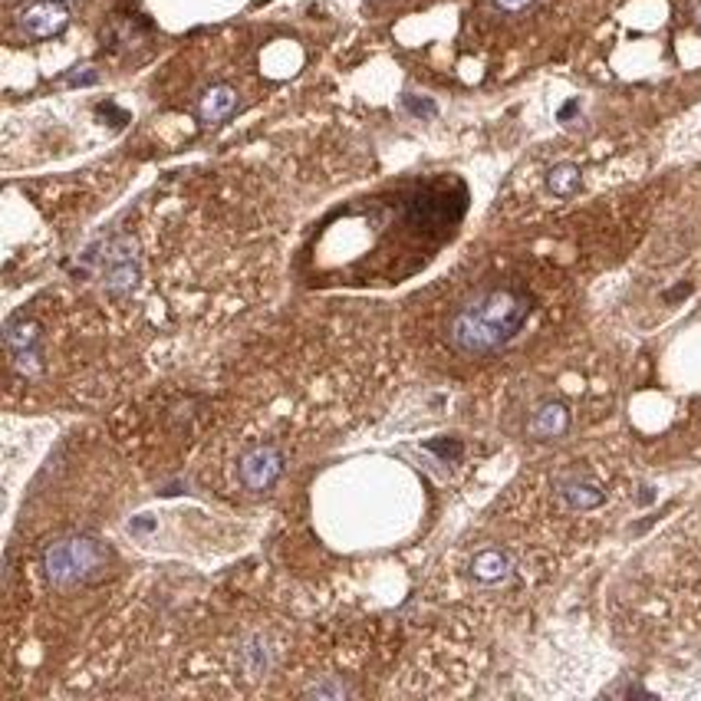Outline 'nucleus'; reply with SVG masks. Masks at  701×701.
I'll use <instances>...</instances> for the list:
<instances>
[{
  "instance_id": "obj_1",
  "label": "nucleus",
  "mask_w": 701,
  "mask_h": 701,
  "mask_svg": "<svg viewBox=\"0 0 701 701\" xmlns=\"http://www.w3.org/2000/svg\"><path fill=\"white\" fill-rule=\"evenodd\" d=\"M537 310V293L524 280H488L474 287L448 316V346L465 359L501 353L527 330Z\"/></svg>"
},
{
  "instance_id": "obj_2",
  "label": "nucleus",
  "mask_w": 701,
  "mask_h": 701,
  "mask_svg": "<svg viewBox=\"0 0 701 701\" xmlns=\"http://www.w3.org/2000/svg\"><path fill=\"white\" fill-rule=\"evenodd\" d=\"M609 478L603 468H596L593 461H570L547 474L544 481V501L553 517L580 520L596 511H603L609 504Z\"/></svg>"
},
{
  "instance_id": "obj_3",
  "label": "nucleus",
  "mask_w": 701,
  "mask_h": 701,
  "mask_svg": "<svg viewBox=\"0 0 701 701\" xmlns=\"http://www.w3.org/2000/svg\"><path fill=\"white\" fill-rule=\"evenodd\" d=\"M106 560L109 553L99 540L70 537V540H56L53 547L43 550V573H47V583L56 586V590H70V586L103 576Z\"/></svg>"
},
{
  "instance_id": "obj_4",
  "label": "nucleus",
  "mask_w": 701,
  "mask_h": 701,
  "mask_svg": "<svg viewBox=\"0 0 701 701\" xmlns=\"http://www.w3.org/2000/svg\"><path fill=\"white\" fill-rule=\"evenodd\" d=\"M520 576V560L511 547H481L468 560V580L481 590H507Z\"/></svg>"
},
{
  "instance_id": "obj_5",
  "label": "nucleus",
  "mask_w": 701,
  "mask_h": 701,
  "mask_svg": "<svg viewBox=\"0 0 701 701\" xmlns=\"http://www.w3.org/2000/svg\"><path fill=\"white\" fill-rule=\"evenodd\" d=\"M284 474V455L274 445H254L241 458V484L247 491H267Z\"/></svg>"
},
{
  "instance_id": "obj_6",
  "label": "nucleus",
  "mask_w": 701,
  "mask_h": 701,
  "mask_svg": "<svg viewBox=\"0 0 701 701\" xmlns=\"http://www.w3.org/2000/svg\"><path fill=\"white\" fill-rule=\"evenodd\" d=\"M135 277H139V267H135V254L132 244L126 237H116L112 244H106V257H103V284L109 293H129L135 287Z\"/></svg>"
},
{
  "instance_id": "obj_7",
  "label": "nucleus",
  "mask_w": 701,
  "mask_h": 701,
  "mask_svg": "<svg viewBox=\"0 0 701 701\" xmlns=\"http://www.w3.org/2000/svg\"><path fill=\"white\" fill-rule=\"evenodd\" d=\"M573 425V412L567 402L560 399H544L534 405V412L527 418V435L534 442H553V438H563Z\"/></svg>"
},
{
  "instance_id": "obj_8",
  "label": "nucleus",
  "mask_w": 701,
  "mask_h": 701,
  "mask_svg": "<svg viewBox=\"0 0 701 701\" xmlns=\"http://www.w3.org/2000/svg\"><path fill=\"white\" fill-rule=\"evenodd\" d=\"M66 24H70V10H66L60 0H37L30 4L24 14H20V27H24L27 37L33 40H47L63 33Z\"/></svg>"
},
{
  "instance_id": "obj_9",
  "label": "nucleus",
  "mask_w": 701,
  "mask_h": 701,
  "mask_svg": "<svg viewBox=\"0 0 701 701\" xmlns=\"http://www.w3.org/2000/svg\"><path fill=\"white\" fill-rule=\"evenodd\" d=\"M277 662V649L270 646V639L264 636H247L241 646H237V665L247 678H264Z\"/></svg>"
},
{
  "instance_id": "obj_10",
  "label": "nucleus",
  "mask_w": 701,
  "mask_h": 701,
  "mask_svg": "<svg viewBox=\"0 0 701 701\" xmlns=\"http://www.w3.org/2000/svg\"><path fill=\"white\" fill-rule=\"evenodd\" d=\"M237 109V93L231 86H211L205 96H201V103H198V119L205 122V126H214V122H224L231 116V112Z\"/></svg>"
},
{
  "instance_id": "obj_11",
  "label": "nucleus",
  "mask_w": 701,
  "mask_h": 701,
  "mask_svg": "<svg viewBox=\"0 0 701 701\" xmlns=\"http://www.w3.org/2000/svg\"><path fill=\"white\" fill-rule=\"evenodd\" d=\"M580 185H583V172L573 162H560L547 172V191L553 198H573Z\"/></svg>"
},
{
  "instance_id": "obj_12",
  "label": "nucleus",
  "mask_w": 701,
  "mask_h": 701,
  "mask_svg": "<svg viewBox=\"0 0 701 701\" xmlns=\"http://www.w3.org/2000/svg\"><path fill=\"white\" fill-rule=\"evenodd\" d=\"M497 14H507V17H517V14H527L537 0H491Z\"/></svg>"
},
{
  "instance_id": "obj_13",
  "label": "nucleus",
  "mask_w": 701,
  "mask_h": 701,
  "mask_svg": "<svg viewBox=\"0 0 701 701\" xmlns=\"http://www.w3.org/2000/svg\"><path fill=\"white\" fill-rule=\"evenodd\" d=\"M405 103H409V109L418 112V116H435V106L428 103V99H412V96H409Z\"/></svg>"
},
{
  "instance_id": "obj_14",
  "label": "nucleus",
  "mask_w": 701,
  "mask_h": 701,
  "mask_svg": "<svg viewBox=\"0 0 701 701\" xmlns=\"http://www.w3.org/2000/svg\"><path fill=\"white\" fill-rule=\"evenodd\" d=\"M96 70H83V73H73L70 79H66V83H73V86H89V83H96Z\"/></svg>"
}]
</instances>
